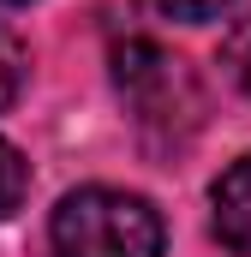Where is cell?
Returning a JSON list of instances; mask_svg holds the SVG:
<instances>
[{"instance_id": "cell-1", "label": "cell", "mask_w": 251, "mask_h": 257, "mask_svg": "<svg viewBox=\"0 0 251 257\" xmlns=\"http://www.w3.org/2000/svg\"><path fill=\"white\" fill-rule=\"evenodd\" d=\"M162 239L156 203L120 186H78L48 221L54 257H162Z\"/></svg>"}, {"instance_id": "cell-2", "label": "cell", "mask_w": 251, "mask_h": 257, "mask_svg": "<svg viewBox=\"0 0 251 257\" xmlns=\"http://www.w3.org/2000/svg\"><path fill=\"white\" fill-rule=\"evenodd\" d=\"M114 84H120V96L138 108V126L144 132H174V120H186L197 126V108H203V96H197V84H191L186 60H174L168 48H156L150 36H126L120 48H114Z\"/></svg>"}, {"instance_id": "cell-3", "label": "cell", "mask_w": 251, "mask_h": 257, "mask_svg": "<svg viewBox=\"0 0 251 257\" xmlns=\"http://www.w3.org/2000/svg\"><path fill=\"white\" fill-rule=\"evenodd\" d=\"M209 203H215V239L233 257H251V156H239V162L215 180Z\"/></svg>"}, {"instance_id": "cell-4", "label": "cell", "mask_w": 251, "mask_h": 257, "mask_svg": "<svg viewBox=\"0 0 251 257\" xmlns=\"http://www.w3.org/2000/svg\"><path fill=\"white\" fill-rule=\"evenodd\" d=\"M24 192H30V162H24V156L0 138V221L24 203Z\"/></svg>"}, {"instance_id": "cell-5", "label": "cell", "mask_w": 251, "mask_h": 257, "mask_svg": "<svg viewBox=\"0 0 251 257\" xmlns=\"http://www.w3.org/2000/svg\"><path fill=\"white\" fill-rule=\"evenodd\" d=\"M221 66H227V78L251 96V12L233 18V30L221 36Z\"/></svg>"}, {"instance_id": "cell-6", "label": "cell", "mask_w": 251, "mask_h": 257, "mask_svg": "<svg viewBox=\"0 0 251 257\" xmlns=\"http://www.w3.org/2000/svg\"><path fill=\"white\" fill-rule=\"evenodd\" d=\"M24 72H30V66H24V42H18V36L0 24V108H12V102H18Z\"/></svg>"}, {"instance_id": "cell-7", "label": "cell", "mask_w": 251, "mask_h": 257, "mask_svg": "<svg viewBox=\"0 0 251 257\" xmlns=\"http://www.w3.org/2000/svg\"><path fill=\"white\" fill-rule=\"evenodd\" d=\"M162 18H180V24H209V18H221L233 0H150Z\"/></svg>"}, {"instance_id": "cell-8", "label": "cell", "mask_w": 251, "mask_h": 257, "mask_svg": "<svg viewBox=\"0 0 251 257\" xmlns=\"http://www.w3.org/2000/svg\"><path fill=\"white\" fill-rule=\"evenodd\" d=\"M6 6H24V0H6Z\"/></svg>"}]
</instances>
